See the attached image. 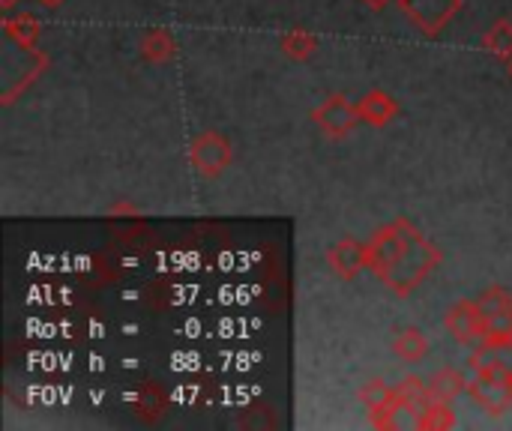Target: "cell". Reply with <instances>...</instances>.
Masks as SVG:
<instances>
[{
  "mask_svg": "<svg viewBox=\"0 0 512 431\" xmlns=\"http://www.w3.org/2000/svg\"><path fill=\"white\" fill-rule=\"evenodd\" d=\"M441 261V249L405 216L381 225L366 240V270L396 297L414 294Z\"/></svg>",
  "mask_w": 512,
  "mask_h": 431,
  "instance_id": "1",
  "label": "cell"
},
{
  "mask_svg": "<svg viewBox=\"0 0 512 431\" xmlns=\"http://www.w3.org/2000/svg\"><path fill=\"white\" fill-rule=\"evenodd\" d=\"M231 162H234V147H231V141L222 132H201V135L192 138V144H189V165L201 177H207V180L222 177Z\"/></svg>",
  "mask_w": 512,
  "mask_h": 431,
  "instance_id": "2",
  "label": "cell"
},
{
  "mask_svg": "<svg viewBox=\"0 0 512 431\" xmlns=\"http://www.w3.org/2000/svg\"><path fill=\"white\" fill-rule=\"evenodd\" d=\"M399 12L426 36H438L462 12L465 0H396Z\"/></svg>",
  "mask_w": 512,
  "mask_h": 431,
  "instance_id": "3",
  "label": "cell"
},
{
  "mask_svg": "<svg viewBox=\"0 0 512 431\" xmlns=\"http://www.w3.org/2000/svg\"><path fill=\"white\" fill-rule=\"evenodd\" d=\"M483 318H486V339L483 345H510L512 342V291L492 285L477 297Z\"/></svg>",
  "mask_w": 512,
  "mask_h": 431,
  "instance_id": "4",
  "label": "cell"
},
{
  "mask_svg": "<svg viewBox=\"0 0 512 431\" xmlns=\"http://www.w3.org/2000/svg\"><path fill=\"white\" fill-rule=\"evenodd\" d=\"M312 123H315L327 138L339 141V138H348V135L363 123V117H360V111H357V102H351L345 93H333V96H327V99L312 111Z\"/></svg>",
  "mask_w": 512,
  "mask_h": 431,
  "instance_id": "5",
  "label": "cell"
},
{
  "mask_svg": "<svg viewBox=\"0 0 512 431\" xmlns=\"http://www.w3.org/2000/svg\"><path fill=\"white\" fill-rule=\"evenodd\" d=\"M444 330L456 345H480L486 339V318L477 300H459L447 309L444 315Z\"/></svg>",
  "mask_w": 512,
  "mask_h": 431,
  "instance_id": "6",
  "label": "cell"
},
{
  "mask_svg": "<svg viewBox=\"0 0 512 431\" xmlns=\"http://www.w3.org/2000/svg\"><path fill=\"white\" fill-rule=\"evenodd\" d=\"M360 402L366 405L369 426L372 429H399V405H396V387L384 381H369L360 390Z\"/></svg>",
  "mask_w": 512,
  "mask_h": 431,
  "instance_id": "7",
  "label": "cell"
},
{
  "mask_svg": "<svg viewBox=\"0 0 512 431\" xmlns=\"http://www.w3.org/2000/svg\"><path fill=\"white\" fill-rule=\"evenodd\" d=\"M468 396L480 411L489 417H501L512 408V387L510 378H495V375H474L468 384Z\"/></svg>",
  "mask_w": 512,
  "mask_h": 431,
  "instance_id": "8",
  "label": "cell"
},
{
  "mask_svg": "<svg viewBox=\"0 0 512 431\" xmlns=\"http://www.w3.org/2000/svg\"><path fill=\"white\" fill-rule=\"evenodd\" d=\"M327 267L339 282H354L366 270V243L360 240H339L327 249Z\"/></svg>",
  "mask_w": 512,
  "mask_h": 431,
  "instance_id": "9",
  "label": "cell"
},
{
  "mask_svg": "<svg viewBox=\"0 0 512 431\" xmlns=\"http://www.w3.org/2000/svg\"><path fill=\"white\" fill-rule=\"evenodd\" d=\"M357 111H360L363 123L381 129V126L393 123V120L402 114V105H399V99L390 96L387 90H372V93H366V96L357 102Z\"/></svg>",
  "mask_w": 512,
  "mask_h": 431,
  "instance_id": "10",
  "label": "cell"
},
{
  "mask_svg": "<svg viewBox=\"0 0 512 431\" xmlns=\"http://www.w3.org/2000/svg\"><path fill=\"white\" fill-rule=\"evenodd\" d=\"M0 27H3V36H6L15 48H21L24 54H27V51H36V42H39V36H42V24H39L36 15H30V12L9 15V12H6V18H3Z\"/></svg>",
  "mask_w": 512,
  "mask_h": 431,
  "instance_id": "11",
  "label": "cell"
},
{
  "mask_svg": "<svg viewBox=\"0 0 512 431\" xmlns=\"http://www.w3.org/2000/svg\"><path fill=\"white\" fill-rule=\"evenodd\" d=\"M177 51H180V45H177V39H174V33L168 27H150L141 36V57L147 63H156V66L168 63V60L177 57Z\"/></svg>",
  "mask_w": 512,
  "mask_h": 431,
  "instance_id": "12",
  "label": "cell"
},
{
  "mask_svg": "<svg viewBox=\"0 0 512 431\" xmlns=\"http://www.w3.org/2000/svg\"><path fill=\"white\" fill-rule=\"evenodd\" d=\"M468 375L462 372V369H441V372H435L432 375V381H429V399H435V402H456L459 396H465L468 393Z\"/></svg>",
  "mask_w": 512,
  "mask_h": 431,
  "instance_id": "13",
  "label": "cell"
},
{
  "mask_svg": "<svg viewBox=\"0 0 512 431\" xmlns=\"http://www.w3.org/2000/svg\"><path fill=\"white\" fill-rule=\"evenodd\" d=\"M393 354L402 363H423L429 357V339L420 327H405L393 336Z\"/></svg>",
  "mask_w": 512,
  "mask_h": 431,
  "instance_id": "14",
  "label": "cell"
},
{
  "mask_svg": "<svg viewBox=\"0 0 512 431\" xmlns=\"http://www.w3.org/2000/svg\"><path fill=\"white\" fill-rule=\"evenodd\" d=\"M453 426H456V414H453L450 402H435V399H429L411 420V429L420 431H444Z\"/></svg>",
  "mask_w": 512,
  "mask_h": 431,
  "instance_id": "15",
  "label": "cell"
},
{
  "mask_svg": "<svg viewBox=\"0 0 512 431\" xmlns=\"http://www.w3.org/2000/svg\"><path fill=\"white\" fill-rule=\"evenodd\" d=\"M279 48H282V54H285L288 60L306 63V60H312L315 51H318V36L309 33L306 27H294V30H288V33L279 39Z\"/></svg>",
  "mask_w": 512,
  "mask_h": 431,
  "instance_id": "16",
  "label": "cell"
},
{
  "mask_svg": "<svg viewBox=\"0 0 512 431\" xmlns=\"http://www.w3.org/2000/svg\"><path fill=\"white\" fill-rule=\"evenodd\" d=\"M132 411L144 423H156L165 414V393L156 384H141L132 396Z\"/></svg>",
  "mask_w": 512,
  "mask_h": 431,
  "instance_id": "17",
  "label": "cell"
},
{
  "mask_svg": "<svg viewBox=\"0 0 512 431\" xmlns=\"http://www.w3.org/2000/svg\"><path fill=\"white\" fill-rule=\"evenodd\" d=\"M480 45H483V48H486L492 57H498V60L510 63L512 60V21H507V18L495 21V24H492V27L483 33Z\"/></svg>",
  "mask_w": 512,
  "mask_h": 431,
  "instance_id": "18",
  "label": "cell"
},
{
  "mask_svg": "<svg viewBox=\"0 0 512 431\" xmlns=\"http://www.w3.org/2000/svg\"><path fill=\"white\" fill-rule=\"evenodd\" d=\"M360 3H363L366 9H372V12H384L393 0H360Z\"/></svg>",
  "mask_w": 512,
  "mask_h": 431,
  "instance_id": "19",
  "label": "cell"
},
{
  "mask_svg": "<svg viewBox=\"0 0 512 431\" xmlns=\"http://www.w3.org/2000/svg\"><path fill=\"white\" fill-rule=\"evenodd\" d=\"M18 3H21V0H0V9H3V12H12Z\"/></svg>",
  "mask_w": 512,
  "mask_h": 431,
  "instance_id": "20",
  "label": "cell"
},
{
  "mask_svg": "<svg viewBox=\"0 0 512 431\" xmlns=\"http://www.w3.org/2000/svg\"><path fill=\"white\" fill-rule=\"evenodd\" d=\"M42 6H48V9H54V6H63L66 0H39Z\"/></svg>",
  "mask_w": 512,
  "mask_h": 431,
  "instance_id": "21",
  "label": "cell"
},
{
  "mask_svg": "<svg viewBox=\"0 0 512 431\" xmlns=\"http://www.w3.org/2000/svg\"><path fill=\"white\" fill-rule=\"evenodd\" d=\"M507 69H510V78H512V60H510V63H507Z\"/></svg>",
  "mask_w": 512,
  "mask_h": 431,
  "instance_id": "22",
  "label": "cell"
},
{
  "mask_svg": "<svg viewBox=\"0 0 512 431\" xmlns=\"http://www.w3.org/2000/svg\"><path fill=\"white\" fill-rule=\"evenodd\" d=\"M510 387H512V378H510Z\"/></svg>",
  "mask_w": 512,
  "mask_h": 431,
  "instance_id": "23",
  "label": "cell"
}]
</instances>
